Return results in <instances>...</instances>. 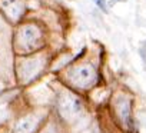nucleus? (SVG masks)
<instances>
[{
	"label": "nucleus",
	"instance_id": "obj_1",
	"mask_svg": "<svg viewBox=\"0 0 146 133\" xmlns=\"http://www.w3.org/2000/svg\"><path fill=\"white\" fill-rule=\"evenodd\" d=\"M66 82L78 90H88L99 80V72L96 66L88 60H79L67 66L64 73Z\"/></svg>",
	"mask_w": 146,
	"mask_h": 133
},
{
	"label": "nucleus",
	"instance_id": "obj_2",
	"mask_svg": "<svg viewBox=\"0 0 146 133\" xmlns=\"http://www.w3.org/2000/svg\"><path fill=\"white\" fill-rule=\"evenodd\" d=\"M44 43V33L40 26L29 23L20 27L17 33V46L23 52H35L39 50Z\"/></svg>",
	"mask_w": 146,
	"mask_h": 133
},
{
	"label": "nucleus",
	"instance_id": "obj_3",
	"mask_svg": "<svg viewBox=\"0 0 146 133\" xmlns=\"http://www.w3.org/2000/svg\"><path fill=\"white\" fill-rule=\"evenodd\" d=\"M132 106L133 102L129 96H126L125 93H119L113 97L112 102V107L115 112V116L117 119V122L120 123V126L126 130H133V116H132Z\"/></svg>",
	"mask_w": 146,
	"mask_h": 133
},
{
	"label": "nucleus",
	"instance_id": "obj_4",
	"mask_svg": "<svg viewBox=\"0 0 146 133\" xmlns=\"http://www.w3.org/2000/svg\"><path fill=\"white\" fill-rule=\"evenodd\" d=\"M57 107H59V113L62 114V117L64 119H73L80 114L82 109H83V103L82 100L75 96L73 93L64 92L59 96L57 100Z\"/></svg>",
	"mask_w": 146,
	"mask_h": 133
},
{
	"label": "nucleus",
	"instance_id": "obj_5",
	"mask_svg": "<svg viewBox=\"0 0 146 133\" xmlns=\"http://www.w3.org/2000/svg\"><path fill=\"white\" fill-rule=\"evenodd\" d=\"M46 64H47V57L44 54H37L35 57H29L20 66V76H22V79L26 83L35 80L44 70Z\"/></svg>",
	"mask_w": 146,
	"mask_h": 133
},
{
	"label": "nucleus",
	"instance_id": "obj_6",
	"mask_svg": "<svg viewBox=\"0 0 146 133\" xmlns=\"http://www.w3.org/2000/svg\"><path fill=\"white\" fill-rule=\"evenodd\" d=\"M42 122L43 117L40 114H29L17 122L15 127V133H35Z\"/></svg>",
	"mask_w": 146,
	"mask_h": 133
},
{
	"label": "nucleus",
	"instance_id": "obj_7",
	"mask_svg": "<svg viewBox=\"0 0 146 133\" xmlns=\"http://www.w3.org/2000/svg\"><path fill=\"white\" fill-rule=\"evenodd\" d=\"M3 10L12 22H17L25 13V5L22 0H6L3 3Z\"/></svg>",
	"mask_w": 146,
	"mask_h": 133
},
{
	"label": "nucleus",
	"instance_id": "obj_8",
	"mask_svg": "<svg viewBox=\"0 0 146 133\" xmlns=\"http://www.w3.org/2000/svg\"><path fill=\"white\" fill-rule=\"evenodd\" d=\"M95 3H96V7H98L102 13H108L109 2H106V0H95Z\"/></svg>",
	"mask_w": 146,
	"mask_h": 133
},
{
	"label": "nucleus",
	"instance_id": "obj_9",
	"mask_svg": "<svg viewBox=\"0 0 146 133\" xmlns=\"http://www.w3.org/2000/svg\"><path fill=\"white\" fill-rule=\"evenodd\" d=\"M139 54H140V57H142V60H143V66H145V69H146V42L142 44V47L139 49Z\"/></svg>",
	"mask_w": 146,
	"mask_h": 133
},
{
	"label": "nucleus",
	"instance_id": "obj_10",
	"mask_svg": "<svg viewBox=\"0 0 146 133\" xmlns=\"http://www.w3.org/2000/svg\"><path fill=\"white\" fill-rule=\"evenodd\" d=\"M119 2H125V0H110L109 5H110V6H115V5H116V3H119Z\"/></svg>",
	"mask_w": 146,
	"mask_h": 133
},
{
	"label": "nucleus",
	"instance_id": "obj_11",
	"mask_svg": "<svg viewBox=\"0 0 146 133\" xmlns=\"http://www.w3.org/2000/svg\"><path fill=\"white\" fill-rule=\"evenodd\" d=\"M95 133H99V132H95Z\"/></svg>",
	"mask_w": 146,
	"mask_h": 133
}]
</instances>
